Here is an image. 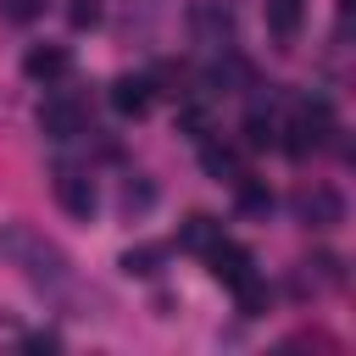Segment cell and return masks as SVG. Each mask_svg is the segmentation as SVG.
<instances>
[{"mask_svg":"<svg viewBox=\"0 0 356 356\" xmlns=\"http://www.w3.org/2000/svg\"><path fill=\"white\" fill-rule=\"evenodd\" d=\"M0 261H11L33 289H61L67 284V250L50 245L39 228L28 222H6L0 228Z\"/></svg>","mask_w":356,"mask_h":356,"instance_id":"cell-1","label":"cell"},{"mask_svg":"<svg viewBox=\"0 0 356 356\" xmlns=\"http://www.w3.org/2000/svg\"><path fill=\"white\" fill-rule=\"evenodd\" d=\"M289 139H284V150L289 156H312V150H323L328 145V134H334V111H328V100H295V117H289V128H284Z\"/></svg>","mask_w":356,"mask_h":356,"instance_id":"cell-2","label":"cell"},{"mask_svg":"<svg viewBox=\"0 0 356 356\" xmlns=\"http://www.w3.org/2000/svg\"><path fill=\"white\" fill-rule=\"evenodd\" d=\"M39 134L56 139V145L89 134V100H83V95H50V100L39 106Z\"/></svg>","mask_w":356,"mask_h":356,"instance_id":"cell-3","label":"cell"},{"mask_svg":"<svg viewBox=\"0 0 356 356\" xmlns=\"http://www.w3.org/2000/svg\"><path fill=\"white\" fill-rule=\"evenodd\" d=\"M295 211L306 217V228H339V222H345V200H339L334 184H312V189H300V195H295Z\"/></svg>","mask_w":356,"mask_h":356,"instance_id":"cell-4","label":"cell"},{"mask_svg":"<svg viewBox=\"0 0 356 356\" xmlns=\"http://www.w3.org/2000/svg\"><path fill=\"white\" fill-rule=\"evenodd\" d=\"M56 200H61V211H72L78 222H89L95 217V206H100V195H95V178L89 172H56Z\"/></svg>","mask_w":356,"mask_h":356,"instance_id":"cell-5","label":"cell"},{"mask_svg":"<svg viewBox=\"0 0 356 356\" xmlns=\"http://www.w3.org/2000/svg\"><path fill=\"white\" fill-rule=\"evenodd\" d=\"M22 72H28L33 83H56V78L72 72V50H67V44H33V50L22 56Z\"/></svg>","mask_w":356,"mask_h":356,"instance_id":"cell-6","label":"cell"},{"mask_svg":"<svg viewBox=\"0 0 356 356\" xmlns=\"http://www.w3.org/2000/svg\"><path fill=\"white\" fill-rule=\"evenodd\" d=\"M189 22H195L200 44H211V50H217V44H222V50L234 44V17H228L222 6H195V11H189Z\"/></svg>","mask_w":356,"mask_h":356,"instance_id":"cell-7","label":"cell"},{"mask_svg":"<svg viewBox=\"0 0 356 356\" xmlns=\"http://www.w3.org/2000/svg\"><path fill=\"white\" fill-rule=\"evenodd\" d=\"M150 100H156V83H150V78H134V72H128V78L111 83V106H117L122 117H145Z\"/></svg>","mask_w":356,"mask_h":356,"instance_id":"cell-8","label":"cell"},{"mask_svg":"<svg viewBox=\"0 0 356 356\" xmlns=\"http://www.w3.org/2000/svg\"><path fill=\"white\" fill-rule=\"evenodd\" d=\"M206 261H211V278L228 284V289H234L239 278H250V256H245L239 245H228V239H217V245L206 250Z\"/></svg>","mask_w":356,"mask_h":356,"instance_id":"cell-9","label":"cell"},{"mask_svg":"<svg viewBox=\"0 0 356 356\" xmlns=\"http://www.w3.org/2000/svg\"><path fill=\"white\" fill-rule=\"evenodd\" d=\"M300 22H306V0H267V33L278 39V50H289Z\"/></svg>","mask_w":356,"mask_h":356,"instance_id":"cell-10","label":"cell"},{"mask_svg":"<svg viewBox=\"0 0 356 356\" xmlns=\"http://www.w3.org/2000/svg\"><path fill=\"white\" fill-rule=\"evenodd\" d=\"M200 167H206L217 184H239V178H245L239 150H228V145H217V139H200Z\"/></svg>","mask_w":356,"mask_h":356,"instance_id":"cell-11","label":"cell"},{"mask_svg":"<svg viewBox=\"0 0 356 356\" xmlns=\"http://www.w3.org/2000/svg\"><path fill=\"white\" fill-rule=\"evenodd\" d=\"M217 239H222V222H217V217H206V211L184 217V228H178V245H184V250H200V256H206Z\"/></svg>","mask_w":356,"mask_h":356,"instance_id":"cell-12","label":"cell"},{"mask_svg":"<svg viewBox=\"0 0 356 356\" xmlns=\"http://www.w3.org/2000/svg\"><path fill=\"white\" fill-rule=\"evenodd\" d=\"M267 145H278V117L256 106V111L245 117V150H267Z\"/></svg>","mask_w":356,"mask_h":356,"instance_id":"cell-13","label":"cell"},{"mask_svg":"<svg viewBox=\"0 0 356 356\" xmlns=\"http://www.w3.org/2000/svg\"><path fill=\"white\" fill-rule=\"evenodd\" d=\"M234 189H239V211H250V217H267V211H273V189H267L261 178H250V172H245Z\"/></svg>","mask_w":356,"mask_h":356,"instance_id":"cell-14","label":"cell"},{"mask_svg":"<svg viewBox=\"0 0 356 356\" xmlns=\"http://www.w3.org/2000/svg\"><path fill=\"white\" fill-rule=\"evenodd\" d=\"M161 256H167L161 245H139V250L122 256V273H134V278H156V273H161Z\"/></svg>","mask_w":356,"mask_h":356,"instance_id":"cell-15","label":"cell"},{"mask_svg":"<svg viewBox=\"0 0 356 356\" xmlns=\"http://www.w3.org/2000/svg\"><path fill=\"white\" fill-rule=\"evenodd\" d=\"M234 300H239V312H245V317H261V312H267V284L250 273V278H239V284H234Z\"/></svg>","mask_w":356,"mask_h":356,"instance_id":"cell-16","label":"cell"},{"mask_svg":"<svg viewBox=\"0 0 356 356\" xmlns=\"http://www.w3.org/2000/svg\"><path fill=\"white\" fill-rule=\"evenodd\" d=\"M150 206H156V184L150 178H128L122 184V211L134 217V211H150Z\"/></svg>","mask_w":356,"mask_h":356,"instance_id":"cell-17","label":"cell"},{"mask_svg":"<svg viewBox=\"0 0 356 356\" xmlns=\"http://www.w3.org/2000/svg\"><path fill=\"white\" fill-rule=\"evenodd\" d=\"M39 11H44V0H0V17H6V22H17V28H22V22H33Z\"/></svg>","mask_w":356,"mask_h":356,"instance_id":"cell-18","label":"cell"},{"mask_svg":"<svg viewBox=\"0 0 356 356\" xmlns=\"http://www.w3.org/2000/svg\"><path fill=\"white\" fill-rule=\"evenodd\" d=\"M100 22V0H72V28H95Z\"/></svg>","mask_w":356,"mask_h":356,"instance_id":"cell-19","label":"cell"}]
</instances>
